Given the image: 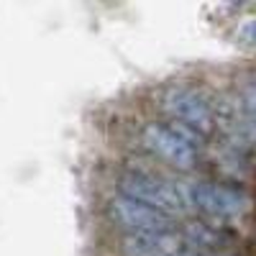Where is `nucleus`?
Returning a JSON list of instances; mask_svg holds the SVG:
<instances>
[{"instance_id": "1", "label": "nucleus", "mask_w": 256, "mask_h": 256, "mask_svg": "<svg viewBox=\"0 0 256 256\" xmlns=\"http://www.w3.org/2000/svg\"><path fill=\"white\" fill-rule=\"evenodd\" d=\"M141 144L169 166L187 172V169L198 166V144H202V136L184 128L182 123L166 120V123H146L141 131Z\"/></svg>"}, {"instance_id": "2", "label": "nucleus", "mask_w": 256, "mask_h": 256, "mask_svg": "<svg viewBox=\"0 0 256 256\" xmlns=\"http://www.w3.org/2000/svg\"><path fill=\"white\" fill-rule=\"evenodd\" d=\"M118 195L136 200L141 205H148L169 218L190 210L184 184H172L166 180H156L152 174H123L118 180Z\"/></svg>"}, {"instance_id": "3", "label": "nucleus", "mask_w": 256, "mask_h": 256, "mask_svg": "<svg viewBox=\"0 0 256 256\" xmlns=\"http://www.w3.org/2000/svg\"><path fill=\"white\" fill-rule=\"evenodd\" d=\"M162 105L174 123H182L184 128L195 131L198 136H210L216 131V123H218L216 113H212V108L208 105V100L195 90L172 88V90H166Z\"/></svg>"}, {"instance_id": "4", "label": "nucleus", "mask_w": 256, "mask_h": 256, "mask_svg": "<svg viewBox=\"0 0 256 256\" xmlns=\"http://www.w3.org/2000/svg\"><path fill=\"white\" fill-rule=\"evenodd\" d=\"M184 195H187L190 208H198L212 218H233V216H241L248 208L246 195L226 184L192 182V184H184Z\"/></svg>"}, {"instance_id": "5", "label": "nucleus", "mask_w": 256, "mask_h": 256, "mask_svg": "<svg viewBox=\"0 0 256 256\" xmlns=\"http://www.w3.org/2000/svg\"><path fill=\"white\" fill-rule=\"evenodd\" d=\"M108 218L126 233H169L172 230V218L169 216L148 205H141L136 200H128L123 195L108 202Z\"/></svg>"}, {"instance_id": "6", "label": "nucleus", "mask_w": 256, "mask_h": 256, "mask_svg": "<svg viewBox=\"0 0 256 256\" xmlns=\"http://www.w3.org/2000/svg\"><path fill=\"white\" fill-rule=\"evenodd\" d=\"M126 256H180L187 244L177 233H126L120 244Z\"/></svg>"}, {"instance_id": "7", "label": "nucleus", "mask_w": 256, "mask_h": 256, "mask_svg": "<svg viewBox=\"0 0 256 256\" xmlns=\"http://www.w3.org/2000/svg\"><path fill=\"white\" fill-rule=\"evenodd\" d=\"M238 38L244 41V44H248V46H256V20H248V24H244Z\"/></svg>"}]
</instances>
